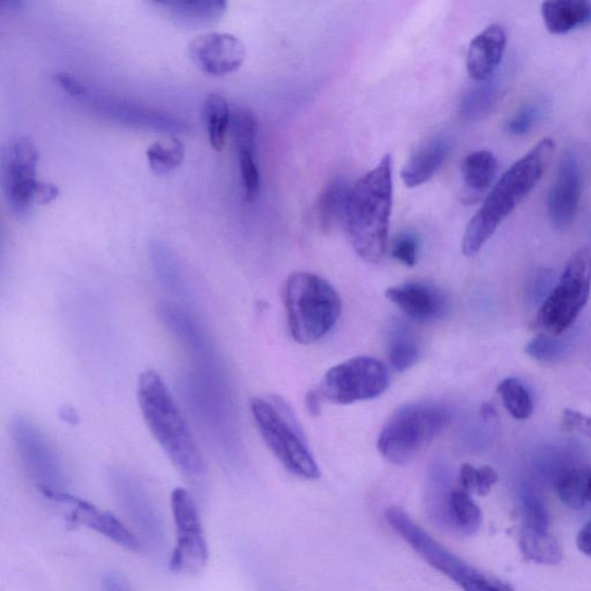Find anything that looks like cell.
Instances as JSON below:
<instances>
[{"label":"cell","mask_w":591,"mask_h":591,"mask_svg":"<svg viewBox=\"0 0 591 591\" xmlns=\"http://www.w3.org/2000/svg\"><path fill=\"white\" fill-rule=\"evenodd\" d=\"M393 208L392 158L385 155L351 189L345 228L356 253L369 264L382 261Z\"/></svg>","instance_id":"cell-1"},{"label":"cell","mask_w":591,"mask_h":591,"mask_svg":"<svg viewBox=\"0 0 591 591\" xmlns=\"http://www.w3.org/2000/svg\"><path fill=\"white\" fill-rule=\"evenodd\" d=\"M553 152V140L544 138L495 183L462 239V252L466 256H474L482 250L503 221L538 187Z\"/></svg>","instance_id":"cell-2"},{"label":"cell","mask_w":591,"mask_h":591,"mask_svg":"<svg viewBox=\"0 0 591 591\" xmlns=\"http://www.w3.org/2000/svg\"><path fill=\"white\" fill-rule=\"evenodd\" d=\"M138 401L147 428L173 465L190 479L205 476V458L168 386L154 369L140 375Z\"/></svg>","instance_id":"cell-3"},{"label":"cell","mask_w":591,"mask_h":591,"mask_svg":"<svg viewBox=\"0 0 591 591\" xmlns=\"http://www.w3.org/2000/svg\"><path fill=\"white\" fill-rule=\"evenodd\" d=\"M284 303L290 335L296 342L322 340L338 323L342 312L339 292L322 276L300 272L288 277Z\"/></svg>","instance_id":"cell-4"},{"label":"cell","mask_w":591,"mask_h":591,"mask_svg":"<svg viewBox=\"0 0 591 591\" xmlns=\"http://www.w3.org/2000/svg\"><path fill=\"white\" fill-rule=\"evenodd\" d=\"M255 427L267 448L291 474L317 479L320 469L290 405L279 397H256L250 403Z\"/></svg>","instance_id":"cell-5"},{"label":"cell","mask_w":591,"mask_h":591,"mask_svg":"<svg viewBox=\"0 0 591 591\" xmlns=\"http://www.w3.org/2000/svg\"><path fill=\"white\" fill-rule=\"evenodd\" d=\"M450 420L451 413L441 404H405L386 423L378 451L393 465H408L447 429Z\"/></svg>","instance_id":"cell-6"},{"label":"cell","mask_w":591,"mask_h":591,"mask_svg":"<svg viewBox=\"0 0 591 591\" xmlns=\"http://www.w3.org/2000/svg\"><path fill=\"white\" fill-rule=\"evenodd\" d=\"M54 80L70 97L95 110V113L101 117L128 127L150 129L155 133L174 135L190 131V125L177 116L122 97L104 95L68 73L55 74Z\"/></svg>","instance_id":"cell-7"},{"label":"cell","mask_w":591,"mask_h":591,"mask_svg":"<svg viewBox=\"0 0 591 591\" xmlns=\"http://www.w3.org/2000/svg\"><path fill=\"white\" fill-rule=\"evenodd\" d=\"M591 290V252L581 249L571 254L559 284L542 304L539 325L550 336L559 337L580 316Z\"/></svg>","instance_id":"cell-8"},{"label":"cell","mask_w":591,"mask_h":591,"mask_svg":"<svg viewBox=\"0 0 591 591\" xmlns=\"http://www.w3.org/2000/svg\"><path fill=\"white\" fill-rule=\"evenodd\" d=\"M39 151L33 140L17 135L10 138L0 155V176L8 208L15 218L27 221L37 205L42 181L37 179Z\"/></svg>","instance_id":"cell-9"},{"label":"cell","mask_w":591,"mask_h":591,"mask_svg":"<svg viewBox=\"0 0 591 591\" xmlns=\"http://www.w3.org/2000/svg\"><path fill=\"white\" fill-rule=\"evenodd\" d=\"M390 385L387 367L374 357H355L331 367L319 387V395L332 403L351 404L373 400Z\"/></svg>","instance_id":"cell-10"},{"label":"cell","mask_w":591,"mask_h":591,"mask_svg":"<svg viewBox=\"0 0 591 591\" xmlns=\"http://www.w3.org/2000/svg\"><path fill=\"white\" fill-rule=\"evenodd\" d=\"M12 438L26 474L47 499L66 491L60 458L33 422L16 417L12 422Z\"/></svg>","instance_id":"cell-11"},{"label":"cell","mask_w":591,"mask_h":591,"mask_svg":"<svg viewBox=\"0 0 591 591\" xmlns=\"http://www.w3.org/2000/svg\"><path fill=\"white\" fill-rule=\"evenodd\" d=\"M172 513L176 542L171 569L177 575L194 576L208 565L210 550L194 499L189 491L183 488L173 491Z\"/></svg>","instance_id":"cell-12"},{"label":"cell","mask_w":591,"mask_h":591,"mask_svg":"<svg viewBox=\"0 0 591 591\" xmlns=\"http://www.w3.org/2000/svg\"><path fill=\"white\" fill-rule=\"evenodd\" d=\"M425 510L431 523L448 532L470 536L482 525V512L470 493L452 488L443 470H435L425 492Z\"/></svg>","instance_id":"cell-13"},{"label":"cell","mask_w":591,"mask_h":591,"mask_svg":"<svg viewBox=\"0 0 591 591\" xmlns=\"http://www.w3.org/2000/svg\"><path fill=\"white\" fill-rule=\"evenodd\" d=\"M48 499L66 507L68 510L67 519L74 525L96 531L128 551L138 552L141 550L142 544L137 538L138 535L113 513L103 511L67 491L55 493Z\"/></svg>","instance_id":"cell-14"},{"label":"cell","mask_w":591,"mask_h":591,"mask_svg":"<svg viewBox=\"0 0 591 591\" xmlns=\"http://www.w3.org/2000/svg\"><path fill=\"white\" fill-rule=\"evenodd\" d=\"M111 483L128 519L135 524L147 541L155 545L161 544L164 540L162 516L138 479L120 470L111 476Z\"/></svg>","instance_id":"cell-15"},{"label":"cell","mask_w":591,"mask_h":591,"mask_svg":"<svg viewBox=\"0 0 591 591\" xmlns=\"http://www.w3.org/2000/svg\"><path fill=\"white\" fill-rule=\"evenodd\" d=\"M519 543L529 562L542 565H557L562 562L563 550L550 529L546 508L533 495L524 498V524Z\"/></svg>","instance_id":"cell-16"},{"label":"cell","mask_w":591,"mask_h":591,"mask_svg":"<svg viewBox=\"0 0 591 591\" xmlns=\"http://www.w3.org/2000/svg\"><path fill=\"white\" fill-rule=\"evenodd\" d=\"M192 62L203 73L222 77L236 72L246 60V47L229 33L208 32L198 35L189 45Z\"/></svg>","instance_id":"cell-17"},{"label":"cell","mask_w":591,"mask_h":591,"mask_svg":"<svg viewBox=\"0 0 591 591\" xmlns=\"http://www.w3.org/2000/svg\"><path fill=\"white\" fill-rule=\"evenodd\" d=\"M581 190V169L578 158L573 152H566L559 162L556 179L548 197V213L553 228L565 229L575 221Z\"/></svg>","instance_id":"cell-18"},{"label":"cell","mask_w":591,"mask_h":591,"mask_svg":"<svg viewBox=\"0 0 591 591\" xmlns=\"http://www.w3.org/2000/svg\"><path fill=\"white\" fill-rule=\"evenodd\" d=\"M159 316L163 325L176 339L191 363H205L218 360L205 328L183 306L162 302L159 305Z\"/></svg>","instance_id":"cell-19"},{"label":"cell","mask_w":591,"mask_h":591,"mask_svg":"<svg viewBox=\"0 0 591 591\" xmlns=\"http://www.w3.org/2000/svg\"><path fill=\"white\" fill-rule=\"evenodd\" d=\"M388 301L405 317L417 323H432L447 316L449 300L445 292L430 282L412 281L386 290Z\"/></svg>","instance_id":"cell-20"},{"label":"cell","mask_w":591,"mask_h":591,"mask_svg":"<svg viewBox=\"0 0 591 591\" xmlns=\"http://www.w3.org/2000/svg\"><path fill=\"white\" fill-rule=\"evenodd\" d=\"M507 45L502 26L491 25L474 37L467 52V70L478 83L491 80L502 64Z\"/></svg>","instance_id":"cell-21"},{"label":"cell","mask_w":591,"mask_h":591,"mask_svg":"<svg viewBox=\"0 0 591 591\" xmlns=\"http://www.w3.org/2000/svg\"><path fill=\"white\" fill-rule=\"evenodd\" d=\"M450 153V141L445 137H436L425 142L405 163L401 178L406 188H418L429 181Z\"/></svg>","instance_id":"cell-22"},{"label":"cell","mask_w":591,"mask_h":591,"mask_svg":"<svg viewBox=\"0 0 591 591\" xmlns=\"http://www.w3.org/2000/svg\"><path fill=\"white\" fill-rule=\"evenodd\" d=\"M546 29L564 35L591 25V3L587 0H550L542 4Z\"/></svg>","instance_id":"cell-23"},{"label":"cell","mask_w":591,"mask_h":591,"mask_svg":"<svg viewBox=\"0 0 591 591\" xmlns=\"http://www.w3.org/2000/svg\"><path fill=\"white\" fill-rule=\"evenodd\" d=\"M150 261L156 281L176 298L191 300L192 292L174 253L161 242L150 246Z\"/></svg>","instance_id":"cell-24"},{"label":"cell","mask_w":591,"mask_h":591,"mask_svg":"<svg viewBox=\"0 0 591 591\" xmlns=\"http://www.w3.org/2000/svg\"><path fill=\"white\" fill-rule=\"evenodd\" d=\"M172 21L185 26L214 24L225 14L228 4L224 0H199V2L153 3Z\"/></svg>","instance_id":"cell-25"},{"label":"cell","mask_w":591,"mask_h":591,"mask_svg":"<svg viewBox=\"0 0 591 591\" xmlns=\"http://www.w3.org/2000/svg\"><path fill=\"white\" fill-rule=\"evenodd\" d=\"M420 356V344L416 331L410 324L395 320L387 332V357L397 373L414 366Z\"/></svg>","instance_id":"cell-26"},{"label":"cell","mask_w":591,"mask_h":591,"mask_svg":"<svg viewBox=\"0 0 591 591\" xmlns=\"http://www.w3.org/2000/svg\"><path fill=\"white\" fill-rule=\"evenodd\" d=\"M351 189L341 177L331 179L323 190L318 201V221L324 231L345 226Z\"/></svg>","instance_id":"cell-27"},{"label":"cell","mask_w":591,"mask_h":591,"mask_svg":"<svg viewBox=\"0 0 591 591\" xmlns=\"http://www.w3.org/2000/svg\"><path fill=\"white\" fill-rule=\"evenodd\" d=\"M498 173L496 158L489 151H477L464 160L461 175L468 196L477 197L488 191Z\"/></svg>","instance_id":"cell-28"},{"label":"cell","mask_w":591,"mask_h":591,"mask_svg":"<svg viewBox=\"0 0 591 591\" xmlns=\"http://www.w3.org/2000/svg\"><path fill=\"white\" fill-rule=\"evenodd\" d=\"M202 113L213 150L216 152L224 151L232 113L227 99L218 95V92H212L203 102Z\"/></svg>","instance_id":"cell-29"},{"label":"cell","mask_w":591,"mask_h":591,"mask_svg":"<svg viewBox=\"0 0 591 591\" xmlns=\"http://www.w3.org/2000/svg\"><path fill=\"white\" fill-rule=\"evenodd\" d=\"M557 493L568 507L580 510L591 504V469L573 468L557 480Z\"/></svg>","instance_id":"cell-30"},{"label":"cell","mask_w":591,"mask_h":591,"mask_svg":"<svg viewBox=\"0 0 591 591\" xmlns=\"http://www.w3.org/2000/svg\"><path fill=\"white\" fill-rule=\"evenodd\" d=\"M501 95L498 83L488 80L470 88L461 103V117L467 123L483 120L496 104Z\"/></svg>","instance_id":"cell-31"},{"label":"cell","mask_w":591,"mask_h":591,"mask_svg":"<svg viewBox=\"0 0 591 591\" xmlns=\"http://www.w3.org/2000/svg\"><path fill=\"white\" fill-rule=\"evenodd\" d=\"M146 156L152 172L156 175H168L183 163L185 146L177 137L171 136L148 147Z\"/></svg>","instance_id":"cell-32"},{"label":"cell","mask_w":591,"mask_h":591,"mask_svg":"<svg viewBox=\"0 0 591 591\" xmlns=\"http://www.w3.org/2000/svg\"><path fill=\"white\" fill-rule=\"evenodd\" d=\"M505 408L517 420L528 419L533 412L532 398L526 386L515 378H507L498 386Z\"/></svg>","instance_id":"cell-33"},{"label":"cell","mask_w":591,"mask_h":591,"mask_svg":"<svg viewBox=\"0 0 591 591\" xmlns=\"http://www.w3.org/2000/svg\"><path fill=\"white\" fill-rule=\"evenodd\" d=\"M230 131L238 154L255 153L257 121L252 110L236 108L231 113Z\"/></svg>","instance_id":"cell-34"},{"label":"cell","mask_w":591,"mask_h":591,"mask_svg":"<svg viewBox=\"0 0 591 591\" xmlns=\"http://www.w3.org/2000/svg\"><path fill=\"white\" fill-rule=\"evenodd\" d=\"M548 110V102L543 99L526 103L507 121L506 131L513 137L528 135L543 120Z\"/></svg>","instance_id":"cell-35"},{"label":"cell","mask_w":591,"mask_h":591,"mask_svg":"<svg viewBox=\"0 0 591 591\" xmlns=\"http://www.w3.org/2000/svg\"><path fill=\"white\" fill-rule=\"evenodd\" d=\"M496 482L498 474L489 466L476 468L466 464L461 467L457 478L460 489L478 495H487Z\"/></svg>","instance_id":"cell-36"},{"label":"cell","mask_w":591,"mask_h":591,"mask_svg":"<svg viewBox=\"0 0 591 591\" xmlns=\"http://www.w3.org/2000/svg\"><path fill=\"white\" fill-rule=\"evenodd\" d=\"M568 345L564 340L553 336L533 338L526 345V354L540 363H554L564 359Z\"/></svg>","instance_id":"cell-37"},{"label":"cell","mask_w":591,"mask_h":591,"mask_svg":"<svg viewBox=\"0 0 591 591\" xmlns=\"http://www.w3.org/2000/svg\"><path fill=\"white\" fill-rule=\"evenodd\" d=\"M238 159L246 200L254 201L261 193V172L257 168L255 153H239Z\"/></svg>","instance_id":"cell-38"},{"label":"cell","mask_w":591,"mask_h":591,"mask_svg":"<svg viewBox=\"0 0 591 591\" xmlns=\"http://www.w3.org/2000/svg\"><path fill=\"white\" fill-rule=\"evenodd\" d=\"M458 586L464 591H514L505 582L490 577L473 566Z\"/></svg>","instance_id":"cell-39"},{"label":"cell","mask_w":591,"mask_h":591,"mask_svg":"<svg viewBox=\"0 0 591 591\" xmlns=\"http://www.w3.org/2000/svg\"><path fill=\"white\" fill-rule=\"evenodd\" d=\"M392 255L401 264L414 267L418 261V240L413 234L399 235L392 246Z\"/></svg>","instance_id":"cell-40"},{"label":"cell","mask_w":591,"mask_h":591,"mask_svg":"<svg viewBox=\"0 0 591 591\" xmlns=\"http://www.w3.org/2000/svg\"><path fill=\"white\" fill-rule=\"evenodd\" d=\"M562 429L591 438V417L577 411L565 410L562 414Z\"/></svg>","instance_id":"cell-41"},{"label":"cell","mask_w":591,"mask_h":591,"mask_svg":"<svg viewBox=\"0 0 591 591\" xmlns=\"http://www.w3.org/2000/svg\"><path fill=\"white\" fill-rule=\"evenodd\" d=\"M577 543L579 550L591 557V521L580 530Z\"/></svg>","instance_id":"cell-42"},{"label":"cell","mask_w":591,"mask_h":591,"mask_svg":"<svg viewBox=\"0 0 591 591\" xmlns=\"http://www.w3.org/2000/svg\"><path fill=\"white\" fill-rule=\"evenodd\" d=\"M103 584L105 591H134L126 581L116 575H108Z\"/></svg>","instance_id":"cell-43"},{"label":"cell","mask_w":591,"mask_h":591,"mask_svg":"<svg viewBox=\"0 0 591 591\" xmlns=\"http://www.w3.org/2000/svg\"><path fill=\"white\" fill-rule=\"evenodd\" d=\"M320 399L322 397L319 395V393L309 392L307 394V398H306L307 408L314 415H318L320 413Z\"/></svg>","instance_id":"cell-44"},{"label":"cell","mask_w":591,"mask_h":591,"mask_svg":"<svg viewBox=\"0 0 591 591\" xmlns=\"http://www.w3.org/2000/svg\"><path fill=\"white\" fill-rule=\"evenodd\" d=\"M24 5L25 3L22 0H5V2L0 3V11L12 13L22 10Z\"/></svg>","instance_id":"cell-45"},{"label":"cell","mask_w":591,"mask_h":591,"mask_svg":"<svg viewBox=\"0 0 591 591\" xmlns=\"http://www.w3.org/2000/svg\"><path fill=\"white\" fill-rule=\"evenodd\" d=\"M480 416H482L485 420L493 419L496 416L494 406L490 403L485 404L482 410H480Z\"/></svg>","instance_id":"cell-46"}]
</instances>
